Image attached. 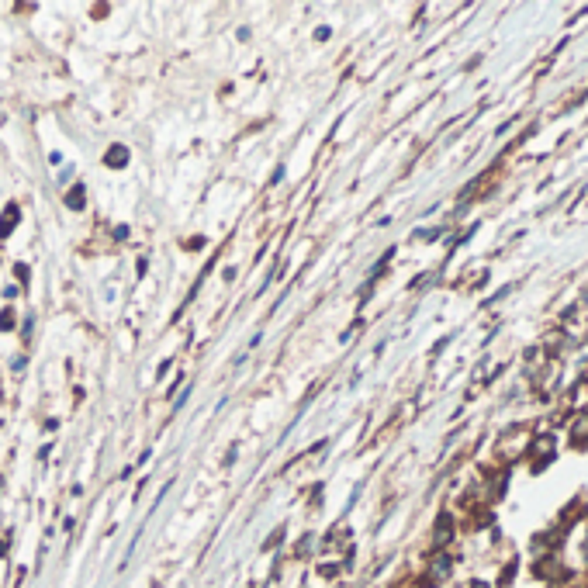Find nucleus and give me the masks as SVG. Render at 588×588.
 Wrapping results in <instances>:
<instances>
[{"label":"nucleus","instance_id":"obj_1","mask_svg":"<svg viewBox=\"0 0 588 588\" xmlns=\"http://www.w3.org/2000/svg\"><path fill=\"white\" fill-rule=\"evenodd\" d=\"M125 146H111L108 149V167H125Z\"/></svg>","mask_w":588,"mask_h":588},{"label":"nucleus","instance_id":"obj_2","mask_svg":"<svg viewBox=\"0 0 588 588\" xmlns=\"http://www.w3.org/2000/svg\"><path fill=\"white\" fill-rule=\"evenodd\" d=\"M14 225H18V208H7V218H0V239H4Z\"/></svg>","mask_w":588,"mask_h":588},{"label":"nucleus","instance_id":"obj_3","mask_svg":"<svg viewBox=\"0 0 588 588\" xmlns=\"http://www.w3.org/2000/svg\"><path fill=\"white\" fill-rule=\"evenodd\" d=\"M66 205H70V208H80V205H84V187H73L70 198H66Z\"/></svg>","mask_w":588,"mask_h":588}]
</instances>
